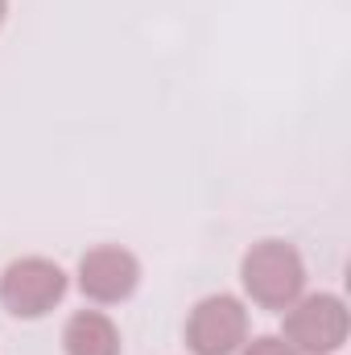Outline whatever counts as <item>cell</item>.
Masks as SVG:
<instances>
[{
    "mask_svg": "<svg viewBox=\"0 0 351 355\" xmlns=\"http://www.w3.org/2000/svg\"><path fill=\"white\" fill-rule=\"evenodd\" d=\"M79 289L95 306H120L141 285V261L120 244H99L79 257Z\"/></svg>",
    "mask_w": 351,
    "mask_h": 355,
    "instance_id": "5b68a950",
    "label": "cell"
},
{
    "mask_svg": "<svg viewBox=\"0 0 351 355\" xmlns=\"http://www.w3.org/2000/svg\"><path fill=\"white\" fill-rule=\"evenodd\" d=\"M182 335L190 355H236L248 343V306L236 293H211L194 302Z\"/></svg>",
    "mask_w": 351,
    "mask_h": 355,
    "instance_id": "277c9868",
    "label": "cell"
},
{
    "mask_svg": "<svg viewBox=\"0 0 351 355\" xmlns=\"http://www.w3.org/2000/svg\"><path fill=\"white\" fill-rule=\"evenodd\" d=\"M67 289H71L67 268L54 265L50 257H21L0 272V306L21 322L46 318L54 306H62Z\"/></svg>",
    "mask_w": 351,
    "mask_h": 355,
    "instance_id": "3957f363",
    "label": "cell"
},
{
    "mask_svg": "<svg viewBox=\"0 0 351 355\" xmlns=\"http://www.w3.org/2000/svg\"><path fill=\"white\" fill-rule=\"evenodd\" d=\"M240 285L252 306L285 314L306 293V261L289 240H257L240 257Z\"/></svg>",
    "mask_w": 351,
    "mask_h": 355,
    "instance_id": "6da1fadb",
    "label": "cell"
},
{
    "mask_svg": "<svg viewBox=\"0 0 351 355\" xmlns=\"http://www.w3.org/2000/svg\"><path fill=\"white\" fill-rule=\"evenodd\" d=\"M120 327L103 310H75L62 327L67 355H120Z\"/></svg>",
    "mask_w": 351,
    "mask_h": 355,
    "instance_id": "8992f818",
    "label": "cell"
},
{
    "mask_svg": "<svg viewBox=\"0 0 351 355\" xmlns=\"http://www.w3.org/2000/svg\"><path fill=\"white\" fill-rule=\"evenodd\" d=\"M236 355H298V352H293L281 335H257V339H248Z\"/></svg>",
    "mask_w": 351,
    "mask_h": 355,
    "instance_id": "52a82bcc",
    "label": "cell"
},
{
    "mask_svg": "<svg viewBox=\"0 0 351 355\" xmlns=\"http://www.w3.org/2000/svg\"><path fill=\"white\" fill-rule=\"evenodd\" d=\"M351 335L348 302L339 293H302L281 314V339L298 355H335Z\"/></svg>",
    "mask_w": 351,
    "mask_h": 355,
    "instance_id": "7a4b0ae2",
    "label": "cell"
},
{
    "mask_svg": "<svg viewBox=\"0 0 351 355\" xmlns=\"http://www.w3.org/2000/svg\"><path fill=\"white\" fill-rule=\"evenodd\" d=\"M4 21H8V0H0V29H4Z\"/></svg>",
    "mask_w": 351,
    "mask_h": 355,
    "instance_id": "ba28073f",
    "label": "cell"
}]
</instances>
